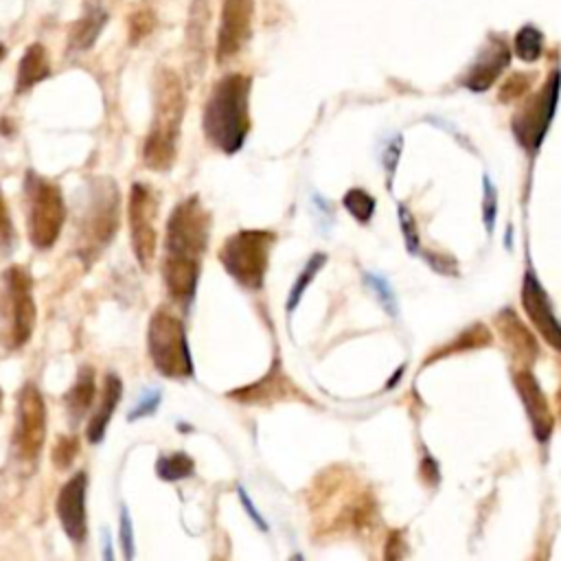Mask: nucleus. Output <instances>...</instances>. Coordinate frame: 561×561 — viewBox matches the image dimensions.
I'll use <instances>...</instances> for the list:
<instances>
[{
	"label": "nucleus",
	"mask_w": 561,
	"mask_h": 561,
	"mask_svg": "<svg viewBox=\"0 0 561 561\" xmlns=\"http://www.w3.org/2000/svg\"><path fill=\"white\" fill-rule=\"evenodd\" d=\"M210 213L199 195H188L175 204L169 215L162 278L169 296L180 305H188L195 298L202 256L210 239Z\"/></svg>",
	"instance_id": "f257e3e1"
},
{
	"label": "nucleus",
	"mask_w": 561,
	"mask_h": 561,
	"mask_svg": "<svg viewBox=\"0 0 561 561\" xmlns=\"http://www.w3.org/2000/svg\"><path fill=\"white\" fill-rule=\"evenodd\" d=\"M250 88L252 79L239 72L221 77L204 105L202 127L206 140L226 156L237 153L250 131Z\"/></svg>",
	"instance_id": "f03ea898"
},
{
	"label": "nucleus",
	"mask_w": 561,
	"mask_h": 561,
	"mask_svg": "<svg viewBox=\"0 0 561 561\" xmlns=\"http://www.w3.org/2000/svg\"><path fill=\"white\" fill-rule=\"evenodd\" d=\"M186 96L180 77L160 68L153 79V118L142 142V164L153 171H169L178 156L180 129Z\"/></svg>",
	"instance_id": "7ed1b4c3"
},
{
	"label": "nucleus",
	"mask_w": 561,
	"mask_h": 561,
	"mask_svg": "<svg viewBox=\"0 0 561 561\" xmlns=\"http://www.w3.org/2000/svg\"><path fill=\"white\" fill-rule=\"evenodd\" d=\"M118 230V186L112 178H92L88 184V202L83 208L79 226V245L77 252L85 265L107 243L116 237Z\"/></svg>",
	"instance_id": "20e7f679"
},
{
	"label": "nucleus",
	"mask_w": 561,
	"mask_h": 561,
	"mask_svg": "<svg viewBox=\"0 0 561 561\" xmlns=\"http://www.w3.org/2000/svg\"><path fill=\"white\" fill-rule=\"evenodd\" d=\"M274 241H276V234L272 230H263V228L237 230L224 241L219 250V263L241 287L256 291L265 283Z\"/></svg>",
	"instance_id": "39448f33"
},
{
	"label": "nucleus",
	"mask_w": 561,
	"mask_h": 561,
	"mask_svg": "<svg viewBox=\"0 0 561 561\" xmlns=\"http://www.w3.org/2000/svg\"><path fill=\"white\" fill-rule=\"evenodd\" d=\"M147 348L160 375L182 379L193 375L184 322L167 309H156L147 327Z\"/></svg>",
	"instance_id": "423d86ee"
},
{
	"label": "nucleus",
	"mask_w": 561,
	"mask_h": 561,
	"mask_svg": "<svg viewBox=\"0 0 561 561\" xmlns=\"http://www.w3.org/2000/svg\"><path fill=\"white\" fill-rule=\"evenodd\" d=\"M24 193L28 199V239L37 250H48L55 245L66 219L61 188L28 171L24 175Z\"/></svg>",
	"instance_id": "0eeeda50"
},
{
	"label": "nucleus",
	"mask_w": 561,
	"mask_h": 561,
	"mask_svg": "<svg viewBox=\"0 0 561 561\" xmlns=\"http://www.w3.org/2000/svg\"><path fill=\"white\" fill-rule=\"evenodd\" d=\"M2 307L0 313L4 318V346L20 348L24 346L35 329V300H33V283L24 267H9L2 274Z\"/></svg>",
	"instance_id": "6e6552de"
},
{
	"label": "nucleus",
	"mask_w": 561,
	"mask_h": 561,
	"mask_svg": "<svg viewBox=\"0 0 561 561\" xmlns=\"http://www.w3.org/2000/svg\"><path fill=\"white\" fill-rule=\"evenodd\" d=\"M561 92V70H552L546 79V83L539 88L537 94H533L513 116V134L517 142L528 149L537 151L557 110Z\"/></svg>",
	"instance_id": "1a4fd4ad"
},
{
	"label": "nucleus",
	"mask_w": 561,
	"mask_h": 561,
	"mask_svg": "<svg viewBox=\"0 0 561 561\" xmlns=\"http://www.w3.org/2000/svg\"><path fill=\"white\" fill-rule=\"evenodd\" d=\"M46 438V401L35 383H24L18 392L13 449L20 460L35 462Z\"/></svg>",
	"instance_id": "9d476101"
},
{
	"label": "nucleus",
	"mask_w": 561,
	"mask_h": 561,
	"mask_svg": "<svg viewBox=\"0 0 561 561\" xmlns=\"http://www.w3.org/2000/svg\"><path fill=\"white\" fill-rule=\"evenodd\" d=\"M156 215H158V197L151 186L142 182H134L129 188V239L136 254V261L142 270H147L156 254Z\"/></svg>",
	"instance_id": "9b49d317"
},
{
	"label": "nucleus",
	"mask_w": 561,
	"mask_h": 561,
	"mask_svg": "<svg viewBox=\"0 0 561 561\" xmlns=\"http://www.w3.org/2000/svg\"><path fill=\"white\" fill-rule=\"evenodd\" d=\"M252 18L254 0H224L215 48V57L219 64L232 59L243 50L252 35Z\"/></svg>",
	"instance_id": "f8f14e48"
},
{
	"label": "nucleus",
	"mask_w": 561,
	"mask_h": 561,
	"mask_svg": "<svg viewBox=\"0 0 561 561\" xmlns=\"http://www.w3.org/2000/svg\"><path fill=\"white\" fill-rule=\"evenodd\" d=\"M85 493H88V476L85 471H77L72 478L64 482L57 493V517L70 541L83 543L88 537V511H85Z\"/></svg>",
	"instance_id": "ddd939ff"
},
{
	"label": "nucleus",
	"mask_w": 561,
	"mask_h": 561,
	"mask_svg": "<svg viewBox=\"0 0 561 561\" xmlns=\"http://www.w3.org/2000/svg\"><path fill=\"white\" fill-rule=\"evenodd\" d=\"M522 305L530 318V322L537 327V331L543 335V340L561 353V322L557 320L552 305L548 300L546 289L539 285L533 270L524 274L522 285Z\"/></svg>",
	"instance_id": "4468645a"
},
{
	"label": "nucleus",
	"mask_w": 561,
	"mask_h": 561,
	"mask_svg": "<svg viewBox=\"0 0 561 561\" xmlns=\"http://www.w3.org/2000/svg\"><path fill=\"white\" fill-rule=\"evenodd\" d=\"M508 61H511L508 44L502 37L493 35L489 39V44L478 53V57L471 64L469 72L465 75V79H462L465 88H469L471 92L489 90L491 83L504 72Z\"/></svg>",
	"instance_id": "2eb2a0df"
},
{
	"label": "nucleus",
	"mask_w": 561,
	"mask_h": 561,
	"mask_svg": "<svg viewBox=\"0 0 561 561\" xmlns=\"http://www.w3.org/2000/svg\"><path fill=\"white\" fill-rule=\"evenodd\" d=\"M513 381H515V388L524 401V410L530 419V427L535 432V438L539 443H546L550 438V432H552V414H550V408H548V401L541 392V386L539 381L535 379V375L524 368V370H517L513 375Z\"/></svg>",
	"instance_id": "dca6fc26"
},
{
	"label": "nucleus",
	"mask_w": 561,
	"mask_h": 561,
	"mask_svg": "<svg viewBox=\"0 0 561 561\" xmlns=\"http://www.w3.org/2000/svg\"><path fill=\"white\" fill-rule=\"evenodd\" d=\"M291 390V381L283 375L280 370V362L276 359L270 370L254 383H248L243 388H237V390H230L228 397L245 403V405H252V403H272V401H278L283 397H287Z\"/></svg>",
	"instance_id": "f3484780"
},
{
	"label": "nucleus",
	"mask_w": 561,
	"mask_h": 561,
	"mask_svg": "<svg viewBox=\"0 0 561 561\" xmlns=\"http://www.w3.org/2000/svg\"><path fill=\"white\" fill-rule=\"evenodd\" d=\"M497 329L504 337V342L508 344L511 353L515 359H522L526 366H530V362L537 357V342L530 335V331L522 324V320L511 311L504 309L497 316Z\"/></svg>",
	"instance_id": "a211bd4d"
},
{
	"label": "nucleus",
	"mask_w": 561,
	"mask_h": 561,
	"mask_svg": "<svg viewBox=\"0 0 561 561\" xmlns=\"http://www.w3.org/2000/svg\"><path fill=\"white\" fill-rule=\"evenodd\" d=\"M121 394H123V381L116 373H107L105 375V383H103V397H101V403L96 408V412L92 414L90 423H88V430H85V436L90 443H101L105 438V432H107V425H110V419L121 401Z\"/></svg>",
	"instance_id": "6ab92c4d"
},
{
	"label": "nucleus",
	"mask_w": 561,
	"mask_h": 561,
	"mask_svg": "<svg viewBox=\"0 0 561 561\" xmlns=\"http://www.w3.org/2000/svg\"><path fill=\"white\" fill-rule=\"evenodd\" d=\"M107 22V13L101 7H90L70 28L68 33V50L83 53L94 46L103 26Z\"/></svg>",
	"instance_id": "aec40b11"
},
{
	"label": "nucleus",
	"mask_w": 561,
	"mask_h": 561,
	"mask_svg": "<svg viewBox=\"0 0 561 561\" xmlns=\"http://www.w3.org/2000/svg\"><path fill=\"white\" fill-rule=\"evenodd\" d=\"M50 75V64H48V53L42 44H31L18 66V79H15V92H26L35 83L44 81Z\"/></svg>",
	"instance_id": "412c9836"
},
{
	"label": "nucleus",
	"mask_w": 561,
	"mask_h": 561,
	"mask_svg": "<svg viewBox=\"0 0 561 561\" xmlns=\"http://www.w3.org/2000/svg\"><path fill=\"white\" fill-rule=\"evenodd\" d=\"M94 392H96V388H94V370L90 366L79 368L75 383L64 394V405H66V412H68L72 423L83 419V414L90 410V405L94 401Z\"/></svg>",
	"instance_id": "4be33fe9"
},
{
	"label": "nucleus",
	"mask_w": 561,
	"mask_h": 561,
	"mask_svg": "<svg viewBox=\"0 0 561 561\" xmlns=\"http://www.w3.org/2000/svg\"><path fill=\"white\" fill-rule=\"evenodd\" d=\"M156 476L164 482H178L195 473V460L186 451L160 454L156 460Z\"/></svg>",
	"instance_id": "5701e85b"
},
{
	"label": "nucleus",
	"mask_w": 561,
	"mask_h": 561,
	"mask_svg": "<svg viewBox=\"0 0 561 561\" xmlns=\"http://www.w3.org/2000/svg\"><path fill=\"white\" fill-rule=\"evenodd\" d=\"M324 263H327V254H322V252H316V254L309 256L307 265L302 267V272L298 274L296 283H294L291 289H289V296H287V302H285V309H287V311H294V309L298 307L302 294L307 291V287L311 285V280L316 278V274L322 270Z\"/></svg>",
	"instance_id": "b1692460"
},
{
	"label": "nucleus",
	"mask_w": 561,
	"mask_h": 561,
	"mask_svg": "<svg viewBox=\"0 0 561 561\" xmlns=\"http://www.w3.org/2000/svg\"><path fill=\"white\" fill-rule=\"evenodd\" d=\"M513 46L522 61H537L543 50V33L537 26L526 24L517 31Z\"/></svg>",
	"instance_id": "393cba45"
},
{
	"label": "nucleus",
	"mask_w": 561,
	"mask_h": 561,
	"mask_svg": "<svg viewBox=\"0 0 561 561\" xmlns=\"http://www.w3.org/2000/svg\"><path fill=\"white\" fill-rule=\"evenodd\" d=\"M342 204L359 224H368L375 213V197L364 188H348L342 197Z\"/></svg>",
	"instance_id": "a878e982"
},
{
	"label": "nucleus",
	"mask_w": 561,
	"mask_h": 561,
	"mask_svg": "<svg viewBox=\"0 0 561 561\" xmlns=\"http://www.w3.org/2000/svg\"><path fill=\"white\" fill-rule=\"evenodd\" d=\"M364 280H366V285L375 291V296L379 298V302H381V307L386 309V313H390L392 318H397V316H399V307H397V298H394V291H392V287L388 285V280H386L383 276H379V274H373V272L364 274Z\"/></svg>",
	"instance_id": "bb28decb"
},
{
	"label": "nucleus",
	"mask_w": 561,
	"mask_h": 561,
	"mask_svg": "<svg viewBox=\"0 0 561 561\" xmlns=\"http://www.w3.org/2000/svg\"><path fill=\"white\" fill-rule=\"evenodd\" d=\"M79 454V438L77 436H57L53 451H50V460L55 465V469H68L75 458Z\"/></svg>",
	"instance_id": "cd10ccee"
},
{
	"label": "nucleus",
	"mask_w": 561,
	"mask_h": 561,
	"mask_svg": "<svg viewBox=\"0 0 561 561\" xmlns=\"http://www.w3.org/2000/svg\"><path fill=\"white\" fill-rule=\"evenodd\" d=\"M156 18L151 9H138L129 15V44H138L142 37H147L153 31Z\"/></svg>",
	"instance_id": "c85d7f7f"
},
{
	"label": "nucleus",
	"mask_w": 561,
	"mask_h": 561,
	"mask_svg": "<svg viewBox=\"0 0 561 561\" xmlns=\"http://www.w3.org/2000/svg\"><path fill=\"white\" fill-rule=\"evenodd\" d=\"M160 401H162V390L151 388V390L142 392V397L138 399V403L127 412V421H129V423H134V421H138V419L151 416V414L158 410Z\"/></svg>",
	"instance_id": "c756f323"
},
{
	"label": "nucleus",
	"mask_w": 561,
	"mask_h": 561,
	"mask_svg": "<svg viewBox=\"0 0 561 561\" xmlns=\"http://www.w3.org/2000/svg\"><path fill=\"white\" fill-rule=\"evenodd\" d=\"M482 188H484V197H482V219H484V228L486 232H493L495 228V213H497V195H495V186L489 180V175L482 178Z\"/></svg>",
	"instance_id": "7c9ffc66"
},
{
	"label": "nucleus",
	"mask_w": 561,
	"mask_h": 561,
	"mask_svg": "<svg viewBox=\"0 0 561 561\" xmlns=\"http://www.w3.org/2000/svg\"><path fill=\"white\" fill-rule=\"evenodd\" d=\"M399 224H401V232H403V239H405V248L410 254H416L419 252V230H416V221L412 217V213L408 210V206L399 204Z\"/></svg>",
	"instance_id": "2f4dec72"
},
{
	"label": "nucleus",
	"mask_w": 561,
	"mask_h": 561,
	"mask_svg": "<svg viewBox=\"0 0 561 561\" xmlns=\"http://www.w3.org/2000/svg\"><path fill=\"white\" fill-rule=\"evenodd\" d=\"M401 147H403L401 136H394L386 142V149L381 153V162H383V169L388 173V186L392 184V178H394V171H397V164H399V156H401Z\"/></svg>",
	"instance_id": "473e14b6"
},
{
	"label": "nucleus",
	"mask_w": 561,
	"mask_h": 561,
	"mask_svg": "<svg viewBox=\"0 0 561 561\" xmlns=\"http://www.w3.org/2000/svg\"><path fill=\"white\" fill-rule=\"evenodd\" d=\"M118 539H121V548H123V557L125 561L134 559V528H131V517L127 513V508H121V526H118Z\"/></svg>",
	"instance_id": "72a5a7b5"
},
{
	"label": "nucleus",
	"mask_w": 561,
	"mask_h": 561,
	"mask_svg": "<svg viewBox=\"0 0 561 561\" xmlns=\"http://www.w3.org/2000/svg\"><path fill=\"white\" fill-rule=\"evenodd\" d=\"M11 243H13V221H11L4 195L0 191V248L7 250L11 248Z\"/></svg>",
	"instance_id": "f704fd0d"
},
{
	"label": "nucleus",
	"mask_w": 561,
	"mask_h": 561,
	"mask_svg": "<svg viewBox=\"0 0 561 561\" xmlns=\"http://www.w3.org/2000/svg\"><path fill=\"white\" fill-rule=\"evenodd\" d=\"M528 83H530V77L513 75V77L504 83V88H502V92H500V99H502V101H511V99H515V96H522L524 90L528 88Z\"/></svg>",
	"instance_id": "c9c22d12"
},
{
	"label": "nucleus",
	"mask_w": 561,
	"mask_h": 561,
	"mask_svg": "<svg viewBox=\"0 0 561 561\" xmlns=\"http://www.w3.org/2000/svg\"><path fill=\"white\" fill-rule=\"evenodd\" d=\"M237 495H239V502H241L243 511H245V513H248V517L254 522V526H256L259 530H263V533H265V530H267V522H265V519H263V515L256 511L254 502L250 500V495L245 493V489H243L241 484L237 486Z\"/></svg>",
	"instance_id": "e433bc0d"
},
{
	"label": "nucleus",
	"mask_w": 561,
	"mask_h": 561,
	"mask_svg": "<svg viewBox=\"0 0 561 561\" xmlns=\"http://www.w3.org/2000/svg\"><path fill=\"white\" fill-rule=\"evenodd\" d=\"M103 557H105V561H112V548H110L107 530H103Z\"/></svg>",
	"instance_id": "4c0bfd02"
},
{
	"label": "nucleus",
	"mask_w": 561,
	"mask_h": 561,
	"mask_svg": "<svg viewBox=\"0 0 561 561\" xmlns=\"http://www.w3.org/2000/svg\"><path fill=\"white\" fill-rule=\"evenodd\" d=\"M4 53H7V48L0 44V61H2V57H4Z\"/></svg>",
	"instance_id": "58836bf2"
},
{
	"label": "nucleus",
	"mask_w": 561,
	"mask_h": 561,
	"mask_svg": "<svg viewBox=\"0 0 561 561\" xmlns=\"http://www.w3.org/2000/svg\"><path fill=\"white\" fill-rule=\"evenodd\" d=\"M0 408H2V388H0Z\"/></svg>",
	"instance_id": "ea45409f"
}]
</instances>
